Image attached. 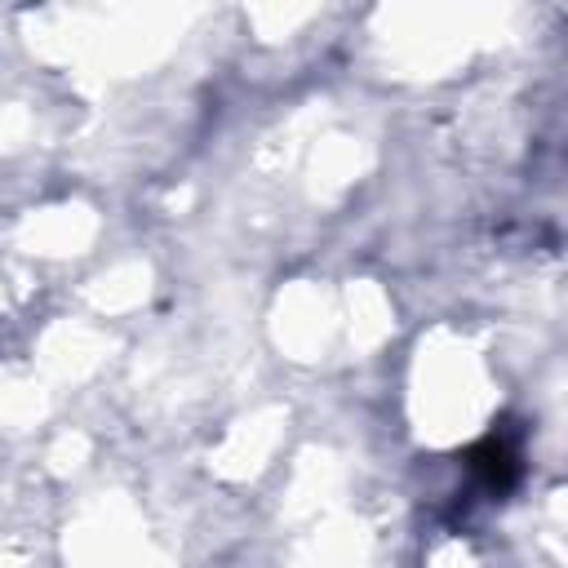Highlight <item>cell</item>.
<instances>
[{"label":"cell","instance_id":"6da1fadb","mask_svg":"<svg viewBox=\"0 0 568 568\" xmlns=\"http://www.w3.org/2000/svg\"><path fill=\"white\" fill-rule=\"evenodd\" d=\"M470 466H475V470L484 475V484H488V488H497V493H506V488L515 484V475H519L515 448H506L501 439H488V444H479Z\"/></svg>","mask_w":568,"mask_h":568}]
</instances>
